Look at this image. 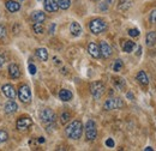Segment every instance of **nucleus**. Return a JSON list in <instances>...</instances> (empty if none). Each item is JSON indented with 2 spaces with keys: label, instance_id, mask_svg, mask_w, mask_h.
<instances>
[{
  "label": "nucleus",
  "instance_id": "nucleus-1",
  "mask_svg": "<svg viewBox=\"0 0 156 151\" xmlns=\"http://www.w3.org/2000/svg\"><path fill=\"white\" fill-rule=\"evenodd\" d=\"M65 133H66L67 138L77 140V139H79L82 137V134H83V124L79 120H73L70 125L66 126Z\"/></svg>",
  "mask_w": 156,
  "mask_h": 151
},
{
  "label": "nucleus",
  "instance_id": "nucleus-2",
  "mask_svg": "<svg viewBox=\"0 0 156 151\" xmlns=\"http://www.w3.org/2000/svg\"><path fill=\"white\" fill-rule=\"evenodd\" d=\"M89 30L90 33H93L94 35H98V34H102L107 30V23L101 18H95L93 19L90 23H89Z\"/></svg>",
  "mask_w": 156,
  "mask_h": 151
},
{
  "label": "nucleus",
  "instance_id": "nucleus-3",
  "mask_svg": "<svg viewBox=\"0 0 156 151\" xmlns=\"http://www.w3.org/2000/svg\"><path fill=\"white\" fill-rule=\"evenodd\" d=\"M124 107V102L120 97H111L103 103V109L105 111H114V109H120Z\"/></svg>",
  "mask_w": 156,
  "mask_h": 151
},
{
  "label": "nucleus",
  "instance_id": "nucleus-4",
  "mask_svg": "<svg viewBox=\"0 0 156 151\" xmlns=\"http://www.w3.org/2000/svg\"><path fill=\"white\" fill-rule=\"evenodd\" d=\"M84 130H85V137H87L88 140H95L96 139V137H98V127H96L95 121L88 120L85 126H84Z\"/></svg>",
  "mask_w": 156,
  "mask_h": 151
},
{
  "label": "nucleus",
  "instance_id": "nucleus-5",
  "mask_svg": "<svg viewBox=\"0 0 156 151\" xmlns=\"http://www.w3.org/2000/svg\"><path fill=\"white\" fill-rule=\"evenodd\" d=\"M105 84L102 82H93L90 84V94L93 95V97L95 100H100L102 97V95L105 94Z\"/></svg>",
  "mask_w": 156,
  "mask_h": 151
},
{
  "label": "nucleus",
  "instance_id": "nucleus-6",
  "mask_svg": "<svg viewBox=\"0 0 156 151\" xmlns=\"http://www.w3.org/2000/svg\"><path fill=\"white\" fill-rule=\"evenodd\" d=\"M40 119L43 124L51 125V124H54V121L57 120V115L51 108H46L40 113Z\"/></svg>",
  "mask_w": 156,
  "mask_h": 151
},
{
  "label": "nucleus",
  "instance_id": "nucleus-7",
  "mask_svg": "<svg viewBox=\"0 0 156 151\" xmlns=\"http://www.w3.org/2000/svg\"><path fill=\"white\" fill-rule=\"evenodd\" d=\"M18 97L23 103H30L31 101V90L27 84L20 85V90H18Z\"/></svg>",
  "mask_w": 156,
  "mask_h": 151
},
{
  "label": "nucleus",
  "instance_id": "nucleus-8",
  "mask_svg": "<svg viewBox=\"0 0 156 151\" xmlns=\"http://www.w3.org/2000/svg\"><path fill=\"white\" fill-rule=\"evenodd\" d=\"M31 125H33V120L29 116H20L17 120L16 127L18 131H27Z\"/></svg>",
  "mask_w": 156,
  "mask_h": 151
},
{
  "label": "nucleus",
  "instance_id": "nucleus-9",
  "mask_svg": "<svg viewBox=\"0 0 156 151\" xmlns=\"http://www.w3.org/2000/svg\"><path fill=\"white\" fill-rule=\"evenodd\" d=\"M98 47H100V53H101V57L102 58L108 59V58L112 55V53H113L112 47H111L106 41H101Z\"/></svg>",
  "mask_w": 156,
  "mask_h": 151
},
{
  "label": "nucleus",
  "instance_id": "nucleus-10",
  "mask_svg": "<svg viewBox=\"0 0 156 151\" xmlns=\"http://www.w3.org/2000/svg\"><path fill=\"white\" fill-rule=\"evenodd\" d=\"M43 6L47 12H57L59 10V4L57 0H44Z\"/></svg>",
  "mask_w": 156,
  "mask_h": 151
},
{
  "label": "nucleus",
  "instance_id": "nucleus-11",
  "mask_svg": "<svg viewBox=\"0 0 156 151\" xmlns=\"http://www.w3.org/2000/svg\"><path fill=\"white\" fill-rule=\"evenodd\" d=\"M1 91H2V94L5 95L7 98L15 100V97H16V90H15V88H13L11 84H5V85H2Z\"/></svg>",
  "mask_w": 156,
  "mask_h": 151
},
{
  "label": "nucleus",
  "instance_id": "nucleus-12",
  "mask_svg": "<svg viewBox=\"0 0 156 151\" xmlns=\"http://www.w3.org/2000/svg\"><path fill=\"white\" fill-rule=\"evenodd\" d=\"M88 53L95 59H98L101 57V53H100V47L95 42H90L89 46H88Z\"/></svg>",
  "mask_w": 156,
  "mask_h": 151
},
{
  "label": "nucleus",
  "instance_id": "nucleus-13",
  "mask_svg": "<svg viewBox=\"0 0 156 151\" xmlns=\"http://www.w3.org/2000/svg\"><path fill=\"white\" fill-rule=\"evenodd\" d=\"M4 109H5V113L6 114H13L17 112V109H18V106H17V103L13 101V100H10V101H7L6 102V104H5V107H4Z\"/></svg>",
  "mask_w": 156,
  "mask_h": 151
},
{
  "label": "nucleus",
  "instance_id": "nucleus-14",
  "mask_svg": "<svg viewBox=\"0 0 156 151\" xmlns=\"http://www.w3.org/2000/svg\"><path fill=\"white\" fill-rule=\"evenodd\" d=\"M9 75H10L11 78H13V79L20 78V66L17 64H10V66H9Z\"/></svg>",
  "mask_w": 156,
  "mask_h": 151
},
{
  "label": "nucleus",
  "instance_id": "nucleus-15",
  "mask_svg": "<svg viewBox=\"0 0 156 151\" xmlns=\"http://www.w3.org/2000/svg\"><path fill=\"white\" fill-rule=\"evenodd\" d=\"M70 33L73 35V36H80V34H82V26L79 25V23L77 22H72L71 24H70Z\"/></svg>",
  "mask_w": 156,
  "mask_h": 151
},
{
  "label": "nucleus",
  "instance_id": "nucleus-16",
  "mask_svg": "<svg viewBox=\"0 0 156 151\" xmlns=\"http://www.w3.org/2000/svg\"><path fill=\"white\" fill-rule=\"evenodd\" d=\"M72 97H73L72 93H71L70 90H67V89H61L60 93H59V98H60L61 101H64V102H69V101H71Z\"/></svg>",
  "mask_w": 156,
  "mask_h": 151
},
{
  "label": "nucleus",
  "instance_id": "nucleus-17",
  "mask_svg": "<svg viewBox=\"0 0 156 151\" xmlns=\"http://www.w3.org/2000/svg\"><path fill=\"white\" fill-rule=\"evenodd\" d=\"M6 9L10 11V12H17L20 11V5L17 2V1H13V0H7L6 4H5Z\"/></svg>",
  "mask_w": 156,
  "mask_h": 151
},
{
  "label": "nucleus",
  "instance_id": "nucleus-18",
  "mask_svg": "<svg viewBox=\"0 0 156 151\" xmlns=\"http://www.w3.org/2000/svg\"><path fill=\"white\" fill-rule=\"evenodd\" d=\"M145 42L148 47H154L156 44V31H149L145 36Z\"/></svg>",
  "mask_w": 156,
  "mask_h": 151
},
{
  "label": "nucleus",
  "instance_id": "nucleus-19",
  "mask_svg": "<svg viewBox=\"0 0 156 151\" xmlns=\"http://www.w3.org/2000/svg\"><path fill=\"white\" fill-rule=\"evenodd\" d=\"M136 80L140 84V85H148L149 84V79H148V76L144 71H139L136 76Z\"/></svg>",
  "mask_w": 156,
  "mask_h": 151
},
{
  "label": "nucleus",
  "instance_id": "nucleus-20",
  "mask_svg": "<svg viewBox=\"0 0 156 151\" xmlns=\"http://www.w3.org/2000/svg\"><path fill=\"white\" fill-rule=\"evenodd\" d=\"M31 19L35 23H43L46 20V15L42 11H35L31 13Z\"/></svg>",
  "mask_w": 156,
  "mask_h": 151
},
{
  "label": "nucleus",
  "instance_id": "nucleus-21",
  "mask_svg": "<svg viewBox=\"0 0 156 151\" xmlns=\"http://www.w3.org/2000/svg\"><path fill=\"white\" fill-rule=\"evenodd\" d=\"M36 57L39 58L41 61H47L48 60V52L46 48H37L35 52Z\"/></svg>",
  "mask_w": 156,
  "mask_h": 151
},
{
  "label": "nucleus",
  "instance_id": "nucleus-22",
  "mask_svg": "<svg viewBox=\"0 0 156 151\" xmlns=\"http://www.w3.org/2000/svg\"><path fill=\"white\" fill-rule=\"evenodd\" d=\"M135 47H136V43L133 42V41H125L124 42V44H122V51L125 52V53H131V52H133V49H135Z\"/></svg>",
  "mask_w": 156,
  "mask_h": 151
},
{
  "label": "nucleus",
  "instance_id": "nucleus-23",
  "mask_svg": "<svg viewBox=\"0 0 156 151\" xmlns=\"http://www.w3.org/2000/svg\"><path fill=\"white\" fill-rule=\"evenodd\" d=\"M114 84L119 90H124L125 86H126V83H125L124 78H114Z\"/></svg>",
  "mask_w": 156,
  "mask_h": 151
},
{
  "label": "nucleus",
  "instance_id": "nucleus-24",
  "mask_svg": "<svg viewBox=\"0 0 156 151\" xmlns=\"http://www.w3.org/2000/svg\"><path fill=\"white\" fill-rule=\"evenodd\" d=\"M59 9L61 10H67L71 6V0H59Z\"/></svg>",
  "mask_w": 156,
  "mask_h": 151
},
{
  "label": "nucleus",
  "instance_id": "nucleus-25",
  "mask_svg": "<svg viewBox=\"0 0 156 151\" xmlns=\"http://www.w3.org/2000/svg\"><path fill=\"white\" fill-rule=\"evenodd\" d=\"M33 30H34L35 34H43V31H44L42 23H35V24L33 25Z\"/></svg>",
  "mask_w": 156,
  "mask_h": 151
},
{
  "label": "nucleus",
  "instance_id": "nucleus-26",
  "mask_svg": "<svg viewBox=\"0 0 156 151\" xmlns=\"http://www.w3.org/2000/svg\"><path fill=\"white\" fill-rule=\"evenodd\" d=\"M70 119H71V114L69 113V112H64V113L61 114V116H60V121H61V124H66V122H69Z\"/></svg>",
  "mask_w": 156,
  "mask_h": 151
},
{
  "label": "nucleus",
  "instance_id": "nucleus-27",
  "mask_svg": "<svg viewBox=\"0 0 156 151\" xmlns=\"http://www.w3.org/2000/svg\"><path fill=\"white\" fill-rule=\"evenodd\" d=\"M121 68H122V61H121L120 59H117V60L114 61V65H113V71L119 72Z\"/></svg>",
  "mask_w": 156,
  "mask_h": 151
},
{
  "label": "nucleus",
  "instance_id": "nucleus-28",
  "mask_svg": "<svg viewBox=\"0 0 156 151\" xmlns=\"http://www.w3.org/2000/svg\"><path fill=\"white\" fill-rule=\"evenodd\" d=\"M7 138H9V134H7L6 131H0V144L4 143V142H6Z\"/></svg>",
  "mask_w": 156,
  "mask_h": 151
},
{
  "label": "nucleus",
  "instance_id": "nucleus-29",
  "mask_svg": "<svg viewBox=\"0 0 156 151\" xmlns=\"http://www.w3.org/2000/svg\"><path fill=\"white\" fill-rule=\"evenodd\" d=\"M149 20H150V23H153V24H156V10H153V11L150 12Z\"/></svg>",
  "mask_w": 156,
  "mask_h": 151
},
{
  "label": "nucleus",
  "instance_id": "nucleus-30",
  "mask_svg": "<svg viewBox=\"0 0 156 151\" xmlns=\"http://www.w3.org/2000/svg\"><path fill=\"white\" fill-rule=\"evenodd\" d=\"M129 35L131 37H137V36H139V30L138 29H130L129 30Z\"/></svg>",
  "mask_w": 156,
  "mask_h": 151
},
{
  "label": "nucleus",
  "instance_id": "nucleus-31",
  "mask_svg": "<svg viewBox=\"0 0 156 151\" xmlns=\"http://www.w3.org/2000/svg\"><path fill=\"white\" fill-rule=\"evenodd\" d=\"M5 36H6V28L4 25H0V40H2Z\"/></svg>",
  "mask_w": 156,
  "mask_h": 151
},
{
  "label": "nucleus",
  "instance_id": "nucleus-32",
  "mask_svg": "<svg viewBox=\"0 0 156 151\" xmlns=\"http://www.w3.org/2000/svg\"><path fill=\"white\" fill-rule=\"evenodd\" d=\"M29 73L30 75H35L36 73V66L34 64H30L29 65Z\"/></svg>",
  "mask_w": 156,
  "mask_h": 151
},
{
  "label": "nucleus",
  "instance_id": "nucleus-33",
  "mask_svg": "<svg viewBox=\"0 0 156 151\" xmlns=\"http://www.w3.org/2000/svg\"><path fill=\"white\" fill-rule=\"evenodd\" d=\"M106 145H107L108 148H114V140H113L112 138H108V139L106 140Z\"/></svg>",
  "mask_w": 156,
  "mask_h": 151
},
{
  "label": "nucleus",
  "instance_id": "nucleus-34",
  "mask_svg": "<svg viewBox=\"0 0 156 151\" xmlns=\"http://www.w3.org/2000/svg\"><path fill=\"white\" fill-rule=\"evenodd\" d=\"M6 62V57L4 54H0V67Z\"/></svg>",
  "mask_w": 156,
  "mask_h": 151
},
{
  "label": "nucleus",
  "instance_id": "nucleus-35",
  "mask_svg": "<svg viewBox=\"0 0 156 151\" xmlns=\"http://www.w3.org/2000/svg\"><path fill=\"white\" fill-rule=\"evenodd\" d=\"M54 29H55V24H52L49 28V34H54Z\"/></svg>",
  "mask_w": 156,
  "mask_h": 151
},
{
  "label": "nucleus",
  "instance_id": "nucleus-36",
  "mask_svg": "<svg viewBox=\"0 0 156 151\" xmlns=\"http://www.w3.org/2000/svg\"><path fill=\"white\" fill-rule=\"evenodd\" d=\"M126 96H127V98H130V100H133V98H135V96H133V94H132V93H127V95H126Z\"/></svg>",
  "mask_w": 156,
  "mask_h": 151
},
{
  "label": "nucleus",
  "instance_id": "nucleus-37",
  "mask_svg": "<svg viewBox=\"0 0 156 151\" xmlns=\"http://www.w3.org/2000/svg\"><path fill=\"white\" fill-rule=\"evenodd\" d=\"M142 53V47H138V52H137V55H140Z\"/></svg>",
  "mask_w": 156,
  "mask_h": 151
},
{
  "label": "nucleus",
  "instance_id": "nucleus-38",
  "mask_svg": "<svg viewBox=\"0 0 156 151\" xmlns=\"http://www.w3.org/2000/svg\"><path fill=\"white\" fill-rule=\"evenodd\" d=\"M39 143H44V138H42V137H41V138L39 139Z\"/></svg>",
  "mask_w": 156,
  "mask_h": 151
},
{
  "label": "nucleus",
  "instance_id": "nucleus-39",
  "mask_svg": "<svg viewBox=\"0 0 156 151\" xmlns=\"http://www.w3.org/2000/svg\"><path fill=\"white\" fill-rule=\"evenodd\" d=\"M153 150V148H150V146H148V148H145V151H150Z\"/></svg>",
  "mask_w": 156,
  "mask_h": 151
}]
</instances>
